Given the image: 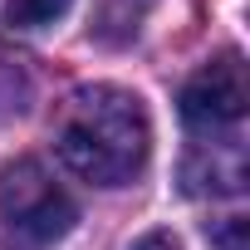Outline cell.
<instances>
[{
	"instance_id": "obj_1",
	"label": "cell",
	"mask_w": 250,
	"mask_h": 250,
	"mask_svg": "<svg viewBox=\"0 0 250 250\" xmlns=\"http://www.w3.org/2000/svg\"><path fill=\"white\" fill-rule=\"evenodd\" d=\"M54 152L93 187H128L152 152V123L138 93L118 83H83L54 118Z\"/></svg>"
},
{
	"instance_id": "obj_2",
	"label": "cell",
	"mask_w": 250,
	"mask_h": 250,
	"mask_svg": "<svg viewBox=\"0 0 250 250\" xmlns=\"http://www.w3.org/2000/svg\"><path fill=\"white\" fill-rule=\"evenodd\" d=\"M0 221H5L10 235L30 245H49L74 230L79 206L35 157H15L0 167Z\"/></svg>"
},
{
	"instance_id": "obj_3",
	"label": "cell",
	"mask_w": 250,
	"mask_h": 250,
	"mask_svg": "<svg viewBox=\"0 0 250 250\" xmlns=\"http://www.w3.org/2000/svg\"><path fill=\"white\" fill-rule=\"evenodd\" d=\"M245 103H250V83H245V59L235 49H221L182 88V118L187 128H201V133L235 128L245 118Z\"/></svg>"
},
{
	"instance_id": "obj_4",
	"label": "cell",
	"mask_w": 250,
	"mask_h": 250,
	"mask_svg": "<svg viewBox=\"0 0 250 250\" xmlns=\"http://www.w3.org/2000/svg\"><path fill=\"white\" fill-rule=\"evenodd\" d=\"M182 182H187L191 196H235V191H245V147L240 143H211V147L191 152Z\"/></svg>"
},
{
	"instance_id": "obj_5",
	"label": "cell",
	"mask_w": 250,
	"mask_h": 250,
	"mask_svg": "<svg viewBox=\"0 0 250 250\" xmlns=\"http://www.w3.org/2000/svg\"><path fill=\"white\" fill-rule=\"evenodd\" d=\"M69 5L74 0H5V25L35 35V30H49L54 20H64Z\"/></svg>"
},
{
	"instance_id": "obj_6",
	"label": "cell",
	"mask_w": 250,
	"mask_h": 250,
	"mask_svg": "<svg viewBox=\"0 0 250 250\" xmlns=\"http://www.w3.org/2000/svg\"><path fill=\"white\" fill-rule=\"evenodd\" d=\"M20 98H25V79H20V69L0 59V118L20 113Z\"/></svg>"
},
{
	"instance_id": "obj_7",
	"label": "cell",
	"mask_w": 250,
	"mask_h": 250,
	"mask_svg": "<svg viewBox=\"0 0 250 250\" xmlns=\"http://www.w3.org/2000/svg\"><path fill=\"white\" fill-rule=\"evenodd\" d=\"M128 250H182V245H177L172 230H147V235H138Z\"/></svg>"
}]
</instances>
